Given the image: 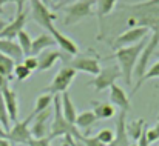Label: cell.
Here are the masks:
<instances>
[{
    "instance_id": "cell-1",
    "label": "cell",
    "mask_w": 159,
    "mask_h": 146,
    "mask_svg": "<svg viewBox=\"0 0 159 146\" xmlns=\"http://www.w3.org/2000/svg\"><path fill=\"white\" fill-rule=\"evenodd\" d=\"M145 40L133 45V46H127V48H120L116 49L113 55H110L108 58H114L117 62V66L122 72V77L125 80V83L128 86H131L133 82V74H134V68L138 65V60L141 57V52L145 46Z\"/></svg>"
},
{
    "instance_id": "cell-2",
    "label": "cell",
    "mask_w": 159,
    "mask_h": 146,
    "mask_svg": "<svg viewBox=\"0 0 159 146\" xmlns=\"http://www.w3.org/2000/svg\"><path fill=\"white\" fill-rule=\"evenodd\" d=\"M73 137L74 140H80L82 134L76 128V125H71L65 120L62 114V105H60V97L54 96L53 98V117H51V126H50V134L48 139L54 140L57 137Z\"/></svg>"
},
{
    "instance_id": "cell-3",
    "label": "cell",
    "mask_w": 159,
    "mask_h": 146,
    "mask_svg": "<svg viewBox=\"0 0 159 146\" xmlns=\"http://www.w3.org/2000/svg\"><path fill=\"white\" fill-rule=\"evenodd\" d=\"M96 0H77L68 6L63 8L65 15H63V25L65 26H73L85 19L96 17V9H94Z\"/></svg>"
},
{
    "instance_id": "cell-4",
    "label": "cell",
    "mask_w": 159,
    "mask_h": 146,
    "mask_svg": "<svg viewBox=\"0 0 159 146\" xmlns=\"http://www.w3.org/2000/svg\"><path fill=\"white\" fill-rule=\"evenodd\" d=\"M76 75H77V71H74L70 66H63L54 75L51 83L47 88H43L42 91L47 92V94H50V96H59V92H65L68 89V86L73 83V80L76 79Z\"/></svg>"
},
{
    "instance_id": "cell-5",
    "label": "cell",
    "mask_w": 159,
    "mask_h": 146,
    "mask_svg": "<svg viewBox=\"0 0 159 146\" xmlns=\"http://www.w3.org/2000/svg\"><path fill=\"white\" fill-rule=\"evenodd\" d=\"M60 60H63L66 63V66L73 68L74 71H80V72H87L91 75H98L101 71V65H99V58L98 57H91L87 54H77L73 58H63L60 57Z\"/></svg>"
},
{
    "instance_id": "cell-6",
    "label": "cell",
    "mask_w": 159,
    "mask_h": 146,
    "mask_svg": "<svg viewBox=\"0 0 159 146\" xmlns=\"http://www.w3.org/2000/svg\"><path fill=\"white\" fill-rule=\"evenodd\" d=\"M122 77V72L119 69L117 65H111V66H105V68H101L99 74L88 83V86L94 88L98 92L101 91H105V89H110L111 85L116 83L117 79Z\"/></svg>"
},
{
    "instance_id": "cell-7",
    "label": "cell",
    "mask_w": 159,
    "mask_h": 146,
    "mask_svg": "<svg viewBox=\"0 0 159 146\" xmlns=\"http://www.w3.org/2000/svg\"><path fill=\"white\" fill-rule=\"evenodd\" d=\"M30 3H31L33 20L50 32V29L54 28V20L57 19V15L50 9V6H47L40 0H30Z\"/></svg>"
},
{
    "instance_id": "cell-8",
    "label": "cell",
    "mask_w": 159,
    "mask_h": 146,
    "mask_svg": "<svg viewBox=\"0 0 159 146\" xmlns=\"http://www.w3.org/2000/svg\"><path fill=\"white\" fill-rule=\"evenodd\" d=\"M148 32H150V29H148V28H144V26L128 28L127 31H124L122 34H119V36L113 40L111 46H113V48H116V49L127 48V46H133V45H136V43H139V42L145 40V37H147V34H148Z\"/></svg>"
},
{
    "instance_id": "cell-9",
    "label": "cell",
    "mask_w": 159,
    "mask_h": 146,
    "mask_svg": "<svg viewBox=\"0 0 159 146\" xmlns=\"http://www.w3.org/2000/svg\"><path fill=\"white\" fill-rule=\"evenodd\" d=\"M158 46H159V29H156V31H153L150 40L145 43V46H144L142 52H141V57H139V60H138V65H136V68H134V74H133V75H134L138 80H141L142 75L145 74L147 65H148L150 58L155 55Z\"/></svg>"
},
{
    "instance_id": "cell-10",
    "label": "cell",
    "mask_w": 159,
    "mask_h": 146,
    "mask_svg": "<svg viewBox=\"0 0 159 146\" xmlns=\"http://www.w3.org/2000/svg\"><path fill=\"white\" fill-rule=\"evenodd\" d=\"M33 120V115L30 114L23 122H16L12 128H9V131L6 132V139L11 143H19V145H28V142L33 139L31 137V131H30V123Z\"/></svg>"
},
{
    "instance_id": "cell-11",
    "label": "cell",
    "mask_w": 159,
    "mask_h": 146,
    "mask_svg": "<svg viewBox=\"0 0 159 146\" xmlns=\"http://www.w3.org/2000/svg\"><path fill=\"white\" fill-rule=\"evenodd\" d=\"M51 117H53V109L51 108L43 111V112H40V114H37V115H34V123L30 128L33 139H45V137H48L50 129H48L47 123H48V120Z\"/></svg>"
},
{
    "instance_id": "cell-12",
    "label": "cell",
    "mask_w": 159,
    "mask_h": 146,
    "mask_svg": "<svg viewBox=\"0 0 159 146\" xmlns=\"http://www.w3.org/2000/svg\"><path fill=\"white\" fill-rule=\"evenodd\" d=\"M28 19V12L26 11H23L22 14H17L16 17H14V20H11L5 28H3V31L0 32V39H6V40H14L16 37H17V34L20 32V31H23V26L26 25V20Z\"/></svg>"
},
{
    "instance_id": "cell-13",
    "label": "cell",
    "mask_w": 159,
    "mask_h": 146,
    "mask_svg": "<svg viewBox=\"0 0 159 146\" xmlns=\"http://www.w3.org/2000/svg\"><path fill=\"white\" fill-rule=\"evenodd\" d=\"M2 92V97L5 101V106H6V111H8V115H9V122H17V117H19V100H17V92L14 89H11L9 86H6L5 89L0 91Z\"/></svg>"
},
{
    "instance_id": "cell-14",
    "label": "cell",
    "mask_w": 159,
    "mask_h": 146,
    "mask_svg": "<svg viewBox=\"0 0 159 146\" xmlns=\"http://www.w3.org/2000/svg\"><path fill=\"white\" fill-rule=\"evenodd\" d=\"M48 34L53 36V39L56 40V45H59V48L62 49V51H65L66 54H70V55H73V57L79 54V46H77V43H76L73 39H70V37H66L65 34H62L56 26L50 29Z\"/></svg>"
},
{
    "instance_id": "cell-15",
    "label": "cell",
    "mask_w": 159,
    "mask_h": 146,
    "mask_svg": "<svg viewBox=\"0 0 159 146\" xmlns=\"http://www.w3.org/2000/svg\"><path fill=\"white\" fill-rule=\"evenodd\" d=\"M110 103L113 106H117L119 111H122V112L130 111V98L127 96V92L124 91V88H120L116 83L110 86Z\"/></svg>"
},
{
    "instance_id": "cell-16",
    "label": "cell",
    "mask_w": 159,
    "mask_h": 146,
    "mask_svg": "<svg viewBox=\"0 0 159 146\" xmlns=\"http://www.w3.org/2000/svg\"><path fill=\"white\" fill-rule=\"evenodd\" d=\"M127 112L119 111V115L116 118V131H114V140L108 146H130L128 135H127V122H125Z\"/></svg>"
},
{
    "instance_id": "cell-17",
    "label": "cell",
    "mask_w": 159,
    "mask_h": 146,
    "mask_svg": "<svg viewBox=\"0 0 159 146\" xmlns=\"http://www.w3.org/2000/svg\"><path fill=\"white\" fill-rule=\"evenodd\" d=\"M62 57V52L60 51H43L42 54L37 55V71L39 72H43V71H48L54 66V63L57 60H60Z\"/></svg>"
},
{
    "instance_id": "cell-18",
    "label": "cell",
    "mask_w": 159,
    "mask_h": 146,
    "mask_svg": "<svg viewBox=\"0 0 159 146\" xmlns=\"http://www.w3.org/2000/svg\"><path fill=\"white\" fill-rule=\"evenodd\" d=\"M56 45V40L53 39L51 34L45 32V34H40L39 37H36L33 40V45H31V55L37 57L39 54H42L43 51H47L48 48H51Z\"/></svg>"
},
{
    "instance_id": "cell-19",
    "label": "cell",
    "mask_w": 159,
    "mask_h": 146,
    "mask_svg": "<svg viewBox=\"0 0 159 146\" xmlns=\"http://www.w3.org/2000/svg\"><path fill=\"white\" fill-rule=\"evenodd\" d=\"M0 52L8 55L9 58H12L16 63H19L22 60V57H25L20 46L14 40H6V39H0Z\"/></svg>"
},
{
    "instance_id": "cell-20",
    "label": "cell",
    "mask_w": 159,
    "mask_h": 146,
    "mask_svg": "<svg viewBox=\"0 0 159 146\" xmlns=\"http://www.w3.org/2000/svg\"><path fill=\"white\" fill-rule=\"evenodd\" d=\"M60 105H62V114L65 117V120L71 125H74L76 122V117H77V112H76V108H74V103L70 97V92L65 91L62 92V97H60Z\"/></svg>"
},
{
    "instance_id": "cell-21",
    "label": "cell",
    "mask_w": 159,
    "mask_h": 146,
    "mask_svg": "<svg viewBox=\"0 0 159 146\" xmlns=\"http://www.w3.org/2000/svg\"><path fill=\"white\" fill-rule=\"evenodd\" d=\"M91 105H93V112L98 117V120H108V118L114 117V114H116L114 106L108 101H94V100H91Z\"/></svg>"
},
{
    "instance_id": "cell-22",
    "label": "cell",
    "mask_w": 159,
    "mask_h": 146,
    "mask_svg": "<svg viewBox=\"0 0 159 146\" xmlns=\"http://www.w3.org/2000/svg\"><path fill=\"white\" fill-rule=\"evenodd\" d=\"M125 128H127V135H128V139L138 142L139 137L142 135V132L145 131L147 123H145L144 118H136V120H131L130 123H127Z\"/></svg>"
},
{
    "instance_id": "cell-23",
    "label": "cell",
    "mask_w": 159,
    "mask_h": 146,
    "mask_svg": "<svg viewBox=\"0 0 159 146\" xmlns=\"http://www.w3.org/2000/svg\"><path fill=\"white\" fill-rule=\"evenodd\" d=\"M117 0H96V17L102 23L116 8Z\"/></svg>"
},
{
    "instance_id": "cell-24",
    "label": "cell",
    "mask_w": 159,
    "mask_h": 146,
    "mask_svg": "<svg viewBox=\"0 0 159 146\" xmlns=\"http://www.w3.org/2000/svg\"><path fill=\"white\" fill-rule=\"evenodd\" d=\"M96 122H98V117L94 115L93 111H84V112L77 114L74 125L77 129H90Z\"/></svg>"
},
{
    "instance_id": "cell-25",
    "label": "cell",
    "mask_w": 159,
    "mask_h": 146,
    "mask_svg": "<svg viewBox=\"0 0 159 146\" xmlns=\"http://www.w3.org/2000/svg\"><path fill=\"white\" fill-rule=\"evenodd\" d=\"M152 79H159V60L158 62H155L150 68H147V71H145V74L142 75V79L141 80H138L136 82V85L131 88V94H134L145 82H148V80H152Z\"/></svg>"
},
{
    "instance_id": "cell-26",
    "label": "cell",
    "mask_w": 159,
    "mask_h": 146,
    "mask_svg": "<svg viewBox=\"0 0 159 146\" xmlns=\"http://www.w3.org/2000/svg\"><path fill=\"white\" fill-rule=\"evenodd\" d=\"M53 98H54V96H50V94H43V96L37 97L36 105H34V109H33V112H31V115L34 117V115H37V114H40V112H43V111L50 109V108H51V105H53Z\"/></svg>"
},
{
    "instance_id": "cell-27",
    "label": "cell",
    "mask_w": 159,
    "mask_h": 146,
    "mask_svg": "<svg viewBox=\"0 0 159 146\" xmlns=\"http://www.w3.org/2000/svg\"><path fill=\"white\" fill-rule=\"evenodd\" d=\"M14 66H16V62L12 58H9L8 55H5V54L0 52V75H3V77H6V79L11 80Z\"/></svg>"
},
{
    "instance_id": "cell-28",
    "label": "cell",
    "mask_w": 159,
    "mask_h": 146,
    "mask_svg": "<svg viewBox=\"0 0 159 146\" xmlns=\"http://www.w3.org/2000/svg\"><path fill=\"white\" fill-rule=\"evenodd\" d=\"M17 45L20 46L22 49V52H23V55L25 57H28V55H31V45H33V39H31V36L23 29V31H20L19 34H17Z\"/></svg>"
},
{
    "instance_id": "cell-29",
    "label": "cell",
    "mask_w": 159,
    "mask_h": 146,
    "mask_svg": "<svg viewBox=\"0 0 159 146\" xmlns=\"http://www.w3.org/2000/svg\"><path fill=\"white\" fill-rule=\"evenodd\" d=\"M12 74H14L16 80H19V82H23V80H26V79L31 75V71H30V69H28V68H26L23 63H16Z\"/></svg>"
},
{
    "instance_id": "cell-30",
    "label": "cell",
    "mask_w": 159,
    "mask_h": 146,
    "mask_svg": "<svg viewBox=\"0 0 159 146\" xmlns=\"http://www.w3.org/2000/svg\"><path fill=\"white\" fill-rule=\"evenodd\" d=\"M0 126H2L6 132L9 131V115H8L5 101H3V97H2V92H0Z\"/></svg>"
},
{
    "instance_id": "cell-31",
    "label": "cell",
    "mask_w": 159,
    "mask_h": 146,
    "mask_svg": "<svg viewBox=\"0 0 159 146\" xmlns=\"http://www.w3.org/2000/svg\"><path fill=\"white\" fill-rule=\"evenodd\" d=\"M96 139L101 142V143H104L105 146H108L113 140H114V131H111V129H101L99 132H98V135H96Z\"/></svg>"
},
{
    "instance_id": "cell-32",
    "label": "cell",
    "mask_w": 159,
    "mask_h": 146,
    "mask_svg": "<svg viewBox=\"0 0 159 146\" xmlns=\"http://www.w3.org/2000/svg\"><path fill=\"white\" fill-rule=\"evenodd\" d=\"M28 0H0V12L3 11L2 8H3V5H6V3H14L16 5V15L17 14H22L23 11H25V3H26Z\"/></svg>"
},
{
    "instance_id": "cell-33",
    "label": "cell",
    "mask_w": 159,
    "mask_h": 146,
    "mask_svg": "<svg viewBox=\"0 0 159 146\" xmlns=\"http://www.w3.org/2000/svg\"><path fill=\"white\" fill-rule=\"evenodd\" d=\"M145 134H147V140H148L150 145L155 143V142H158L159 140V120L156 122V125L153 128H147Z\"/></svg>"
},
{
    "instance_id": "cell-34",
    "label": "cell",
    "mask_w": 159,
    "mask_h": 146,
    "mask_svg": "<svg viewBox=\"0 0 159 146\" xmlns=\"http://www.w3.org/2000/svg\"><path fill=\"white\" fill-rule=\"evenodd\" d=\"M79 142L84 146H105L104 143H101L96 137H88V135H82V139Z\"/></svg>"
},
{
    "instance_id": "cell-35",
    "label": "cell",
    "mask_w": 159,
    "mask_h": 146,
    "mask_svg": "<svg viewBox=\"0 0 159 146\" xmlns=\"http://www.w3.org/2000/svg\"><path fill=\"white\" fill-rule=\"evenodd\" d=\"M23 65L33 72V71H37V57H34V55H28V57H25V60H23Z\"/></svg>"
},
{
    "instance_id": "cell-36",
    "label": "cell",
    "mask_w": 159,
    "mask_h": 146,
    "mask_svg": "<svg viewBox=\"0 0 159 146\" xmlns=\"http://www.w3.org/2000/svg\"><path fill=\"white\" fill-rule=\"evenodd\" d=\"M26 146H51V140L48 137H45V139H31Z\"/></svg>"
},
{
    "instance_id": "cell-37",
    "label": "cell",
    "mask_w": 159,
    "mask_h": 146,
    "mask_svg": "<svg viewBox=\"0 0 159 146\" xmlns=\"http://www.w3.org/2000/svg\"><path fill=\"white\" fill-rule=\"evenodd\" d=\"M74 2H77V0H63V2H60V3L54 5V9H59V8H65V6H68V5L74 3Z\"/></svg>"
},
{
    "instance_id": "cell-38",
    "label": "cell",
    "mask_w": 159,
    "mask_h": 146,
    "mask_svg": "<svg viewBox=\"0 0 159 146\" xmlns=\"http://www.w3.org/2000/svg\"><path fill=\"white\" fill-rule=\"evenodd\" d=\"M6 86H9V79H6V77L0 75V91H2V89H5Z\"/></svg>"
},
{
    "instance_id": "cell-39",
    "label": "cell",
    "mask_w": 159,
    "mask_h": 146,
    "mask_svg": "<svg viewBox=\"0 0 159 146\" xmlns=\"http://www.w3.org/2000/svg\"><path fill=\"white\" fill-rule=\"evenodd\" d=\"M0 146H11V142L8 139H0Z\"/></svg>"
},
{
    "instance_id": "cell-40",
    "label": "cell",
    "mask_w": 159,
    "mask_h": 146,
    "mask_svg": "<svg viewBox=\"0 0 159 146\" xmlns=\"http://www.w3.org/2000/svg\"><path fill=\"white\" fill-rule=\"evenodd\" d=\"M6 25H8V22H6V20H3V19H0V32L3 31V28H5Z\"/></svg>"
},
{
    "instance_id": "cell-41",
    "label": "cell",
    "mask_w": 159,
    "mask_h": 146,
    "mask_svg": "<svg viewBox=\"0 0 159 146\" xmlns=\"http://www.w3.org/2000/svg\"><path fill=\"white\" fill-rule=\"evenodd\" d=\"M0 139H6V131L0 126Z\"/></svg>"
},
{
    "instance_id": "cell-42",
    "label": "cell",
    "mask_w": 159,
    "mask_h": 146,
    "mask_svg": "<svg viewBox=\"0 0 159 146\" xmlns=\"http://www.w3.org/2000/svg\"><path fill=\"white\" fill-rule=\"evenodd\" d=\"M40 2H42V3H45L47 6H50V3H51V0H40Z\"/></svg>"
},
{
    "instance_id": "cell-43",
    "label": "cell",
    "mask_w": 159,
    "mask_h": 146,
    "mask_svg": "<svg viewBox=\"0 0 159 146\" xmlns=\"http://www.w3.org/2000/svg\"><path fill=\"white\" fill-rule=\"evenodd\" d=\"M73 146H84V145H82V143H80L79 140H76V142H74V145H73Z\"/></svg>"
},
{
    "instance_id": "cell-44",
    "label": "cell",
    "mask_w": 159,
    "mask_h": 146,
    "mask_svg": "<svg viewBox=\"0 0 159 146\" xmlns=\"http://www.w3.org/2000/svg\"><path fill=\"white\" fill-rule=\"evenodd\" d=\"M53 2H57V3H60V2H63V0H53ZM57 3H56V5H57Z\"/></svg>"
},
{
    "instance_id": "cell-45",
    "label": "cell",
    "mask_w": 159,
    "mask_h": 146,
    "mask_svg": "<svg viewBox=\"0 0 159 146\" xmlns=\"http://www.w3.org/2000/svg\"><path fill=\"white\" fill-rule=\"evenodd\" d=\"M156 57H159V49H158V51H156Z\"/></svg>"
},
{
    "instance_id": "cell-46",
    "label": "cell",
    "mask_w": 159,
    "mask_h": 146,
    "mask_svg": "<svg viewBox=\"0 0 159 146\" xmlns=\"http://www.w3.org/2000/svg\"><path fill=\"white\" fill-rule=\"evenodd\" d=\"M130 146H138V145H136V143H133V145H130Z\"/></svg>"
},
{
    "instance_id": "cell-47",
    "label": "cell",
    "mask_w": 159,
    "mask_h": 146,
    "mask_svg": "<svg viewBox=\"0 0 159 146\" xmlns=\"http://www.w3.org/2000/svg\"><path fill=\"white\" fill-rule=\"evenodd\" d=\"M158 120H159V117H158Z\"/></svg>"
}]
</instances>
